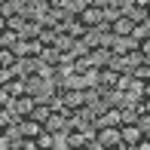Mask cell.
<instances>
[{
	"label": "cell",
	"mask_w": 150,
	"mask_h": 150,
	"mask_svg": "<svg viewBox=\"0 0 150 150\" xmlns=\"http://www.w3.org/2000/svg\"><path fill=\"white\" fill-rule=\"evenodd\" d=\"M132 77H135V80H141V83H147V80H150V61H144V64H138V67L132 71Z\"/></svg>",
	"instance_id": "9a60e30c"
},
{
	"label": "cell",
	"mask_w": 150,
	"mask_h": 150,
	"mask_svg": "<svg viewBox=\"0 0 150 150\" xmlns=\"http://www.w3.org/2000/svg\"><path fill=\"white\" fill-rule=\"evenodd\" d=\"M0 49H3V43H0Z\"/></svg>",
	"instance_id": "cb8c5ba5"
},
{
	"label": "cell",
	"mask_w": 150,
	"mask_h": 150,
	"mask_svg": "<svg viewBox=\"0 0 150 150\" xmlns=\"http://www.w3.org/2000/svg\"><path fill=\"white\" fill-rule=\"evenodd\" d=\"M147 18H150V6H147Z\"/></svg>",
	"instance_id": "603a6c76"
},
{
	"label": "cell",
	"mask_w": 150,
	"mask_h": 150,
	"mask_svg": "<svg viewBox=\"0 0 150 150\" xmlns=\"http://www.w3.org/2000/svg\"><path fill=\"white\" fill-rule=\"evenodd\" d=\"M9 150H22V147H18V144H12V147H9Z\"/></svg>",
	"instance_id": "7402d4cb"
},
{
	"label": "cell",
	"mask_w": 150,
	"mask_h": 150,
	"mask_svg": "<svg viewBox=\"0 0 150 150\" xmlns=\"http://www.w3.org/2000/svg\"><path fill=\"white\" fill-rule=\"evenodd\" d=\"M122 150H138V144H122Z\"/></svg>",
	"instance_id": "d6986e66"
},
{
	"label": "cell",
	"mask_w": 150,
	"mask_h": 150,
	"mask_svg": "<svg viewBox=\"0 0 150 150\" xmlns=\"http://www.w3.org/2000/svg\"><path fill=\"white\" fill-rule=\"evenodd\" d=\"M18 126H22V138H40V135L46 132L43 122H37V120H31V117L18 120Z\"/></svg>",
	"instance_id": "52a82bcc"
},
{
	"label": "cell",
	"mask_w": 150,
	"mask_h": 150,
	"mask_svg": "<svg viewBox=\"0 0 150 150\" xmlns=\"http://www.w3.org/2000/svg\"><path fill=\"white\" fill-rule=\"evenodd\" d=\"M135 25H138V22H135L129 12H122V16H117L110 22V34H113V37H132V28H135Z\"/></svg>",
	"instance_id": "5b68a950"
},
{
	"label": "cell",
	"mask_w": 150,
	"mask_h": 150,
	"mask_svg": "<svg viewBox=\"0 0 150 150\" xmlns=\"http://www.w3.org/2000/svg\"><path fill=\"white\" fill-rule=\"evenodd\" d=\"M58 144H61V141H58L52 132H43V135L37 138V147H40V150H58Z\"/></svg>",
	"instance_id": "7c38bea8"
},
{
	"label": "cell",
	"mask_w": 150,
	"mask_h": 150,
	"mask_svg": "<svg viewBox=\"0 0 150 150\" xmlns=\"http://www.w3.org/2000/svg\"><path fill=\"white\" fill-rule=\"evenodd\" d=\"M132 37L138 40V43L150 37V18H144V22H138V25H135V28H132Z\"/></svg>",
	"instance_id": "4fadbf2b"
},
{
	"label": "cell",
	"mask_w": 150,
	"mask_h": 150,
	"mask_svg": "<svg viewBox=\"0 0 150 150\" xmlns=\"http://www.w3.org/2000/svg\"><path fill=\"white\" fill-rule=\"evenodd\" d=\"M3 89H6V92H9V95H12V98H22V95H25V92H28V86H25V80H22V77H12V80H9V83H6V86H3Z\"/></svg>",
	"instance_id": "9c48e42d"
},
{
	"label": "cell",
	"mask_w": 150,
	"mask_h": 150,
	"mask_svg": "<svg viewBox=\"0 0 150 150\" xmlns=\"http://www.w3.org/2000/svg\"><path fill=\"white\" fill-rule=\"evenodd\" d=\"M77 22L83 25L86 31H92V28H101V25L107 22V16H104V9H101V6H92V3H86L83 9L77 12Z\"/></svg>",
	"instance_id": "6da1fadb"
},
{
	"label": "cell",
	"mask_w": 150,
	"mask_h": 150,
	"mask_svg": "<svg viewBox=\"0 0 150 150\" xmlns=\"http://www.w3.org/2000/svg\"><path fill=\"white\" fill-rule=\"evenodd\" d=\"M138 49H141V52H144V55L150 58V37H147V40H141V43H138Z\"/></svg>",
	"instance_id": "e0dca14e"
},
{
	"label": "cell",
	"mask_w": 150,
	"mask_h": 150,
	"mask_svg": "<svg viewBox=\"0 0 150 150\" xmlns=\"http://www.w3.org/2000/svg\"><path fill=\"white\" fill-rule=\"evenodd\" d=\"M144 98H150V80L144 83Z\"/></svg>",
	"instance_id": "ac0fdd59"
},
{
	"label": "cell",
	"mask_w": 150,
	"mask_h": 150,
	"mask_svg": "<svg viewBox=\"0 0 150 150\" xmlns=\"http://www.w3.org/2000/svg\"><path fill=\"white\" fill-rule=\"evenodd\" d=\"M120 135H122V144H141V141H144V129H141L138 122H122Z\"/></svg>",
	"instance_id": "8992f818"
},
{
	"label": "cell",
	"mask_w": 150,
	"mask_h": 150,
	"mask_svg": "<svg viewBox=\"0 0 150 150\" xmlns=\"http://www.w3.org/2000/svg\"><path fill=\"white\" fill-rule=\"evenodd\" d=\"M86 144H89V141H86V135L77 132V129H71V132L61 138V147H64V150H83Z\"/></svg>",
	"instance_id": "ba28073f"
},
{
	"label": "cell",
	"mask_w": 150,
	"mask_h": 150,
	"mask_svg": "<svg viewBox=\"0 0 150 150\" xmlns=\"http://www.w3.org/2000/svg\"><path fill=\"white\" fill-rule=\"evenodd\" d=\"M34 107H37V98L25 92L22 98H12L9 110H12V117H16V120H25V117H31V113H34Z\"/></svg>",
	"instance_id": "7a4b0ae2"
},
{
	"label": "cell",
	"mask_w": 150,
	"mask_h": 150,
	"mask_svg": "<svg viewBox=\"0 0 150 150\" xmlns=\"http://www.w3.org/2000/svg\"><path fill=\"white\" fill-rule=\"evenodd\" d=\"M3 9H6V0H0V16H3Z\"/></svg>",
	"instance_id": "44dd1931"
},
{
	"label": "cell",
	"mask_w": 150,
	"mask_h": 150,
	"mask_svg": "<svg viewBox=\"0 0 150 150\" xmlns=\"http://www.w3.org/2000/svg\"><path fill=\"white\" fill-rule=\"evenodd\" d=\"M18 40H22L18 31H12V28H3V31H0V43H3V49H12Z\"/></svg>",
	"instance_id": "30bf717a"
},
{
	"label": "cell",
	"mask_w": 150,
	"mask_h": 150,
	"mask_svg": "<svg viewBox=\"0 0 150 150\" xmlns=\"http://www.w3.org/2000/svg\"><path fill=\"white\" fill-rule=\"evenodd\" d=\"M18 61H22V58H18L12 49H0V67H9V71H16Z\"/></svg>",
	"instance_id": "8fae6325"
},
{
	"label": "cell",
	"mask_w": 150,
	"mask_h": 150,
	"mask_svg": "<svg viewBox=\"0 0 150 150\" xmlns=\"http://www.w3.org/2000/svg\"><path fill=\"white\" fill-rule=\"evenodd\" d=\"M98 147L104 150H120L122 147V135H120V126H107V129H98Z\"/></svg>",
	"instance_id": "277c9868"
},
{
	"label": "cell",
	"mask_w": 150,
	"mask_h": 150,
	"mask_svg": "<svg viewBox=\"0 0 150 150\" xmlns=\"http://www.w3.org/2000/svg\"><path fill=\"white\" fill-rule=\"evenodd\" d=\"M16 122V117H12V110L9 107H0V132H6V129Z\"/></svg>",
	"instance_id": "5bb4252c"
},
{
	"label": "cell",
	"mask_w": 150,
	"mask_h": 150,
	"mask_svg": "<svg viewBox=\"0 0 150 150\" xmlns=\"http://www.w3.org/2000/svg\"><path fill=\"white\" fill-rule=\"evenodd\" d=\"M18 147H22V150H40V147H37V138H22V141H18Z\"/></svg>",
	"instance_id": "2e32d148"
},
{
	"label": "cell",
	"mask_w": 150,
	"mask_h": 150,
	"mask_svg": "<svg viewBox=\"0 0 150 150\" xmlns=\"http://www.w3.org/2000/svg\"><path fill=\"white\" fill-rule=\"evenodd\" d=\"M6 28V16H0V31H3Z\"/></svg>",
	"instance_id": "ffe728a7"
},
{
	"label": "cell",
	"mask_w": 150,
	"mask_h": 150,
	"mask_svg": "<svg viewBox=\"0 0 150 150\" xmlns=\"http://www.w3.org/2000/svg\"><path fill=\"white\" fill-rule=\"evenodd\" d=\"M46 132H52V135H55V138L61 141L67 132H71V117H64L61 110H55L49 120H46Z\"/></svg>",
	"instance_id": "3957f363"
}]
</instances>
